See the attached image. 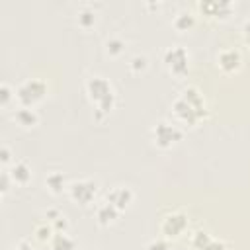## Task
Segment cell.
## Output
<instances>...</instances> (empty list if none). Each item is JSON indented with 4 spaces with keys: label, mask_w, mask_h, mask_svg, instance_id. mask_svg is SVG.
I'll use <instances>...</instances> for the list:
<instances>
[{
    "label": "cell",
    "mask_w": 250,
    "mask_h": 250,
    "mask_svg": "<svg viewBox=\"0 0 250 250\" xmlns=\"http://www.w3.org/2000/svg\"><path fill=\"white\" fill-rule=\"evenodd\" d=\"M170 111L176 123H182L186 127H195L201 119L207 117V104L203 94L195 86H188L174 98Z\"/></svg>",
    "instance_id": "6da1fadb"
},
{
    "label": "cell",
    "mask_w": 250,
    "mask_h": 250,
    "mask_svg": "<svg viewBox=\"0 0 250 250\" xmlns=\"http://www.w3.org/2000/svg\"><path fill=\"white\" fill-rule=\"evenodd\" d=\"M84 90H86L88 100L96 107V119L98 121H102L105 115L111 113V109L115 107V90L105 76L94 74V76L86 78Z\"/></svg>",
    "instance_id": "7a4b0ae2"
},
{
    "label": "cell",
    "mask_w": 250,
    "mask_h": 250,
    "mask_svg": "<svg viewBox=\"0 0 250 250\" xmlns=\"http://www.w3.org/2000/svg\"><path fill=\"white\" fill-rule=\"evenodd\" d=\"M150 139H152V145L160 150H170L174 148L180 141H182V129L174 123V121H156L152 131H150Z\"/></svg>",
    "instance_id": "3957f363"
},
{
    "label": "cell",
    "mask_w": 250,
    "mask_h": 250,
    "mask_svg": "<svg viewBox=\"0 0 250 250\" xmlns=\"http://www.w3.org/2000/svg\"><path fill=\"white\" fill-rule=\"evenodd\" d=\"M47 96V84L39 78H27L16 88V100L23 107H35Z\"/></svg>",
    "instance_id": "277c9868"
},
{
    "label": "cell",
    "mask_w": 250,
    "mask_h": 250,
    "mask_svg": "<svg viewBox=\"0 0 250 250\" xmlns=\"http://www.w3.org/2000/svg\"><path fill=\"white\" fill-rule=\"evenodd\" d=\"M162 62L172 76L182 78L188 74V68H189V53L182 45H172L164 51Z\"/></svg>",
    "instance_id": "5b68a950"
},
{
    "label": "cell",
    "mask_w": 250,
    "mask_h": 250,
    "mask_svg": "<svg viewBox=\"0 0 250 250\" xmlns=\"http://www.w3.org/2000/svg\"><path fill=\"white\" fill-rule=\"evenodd\" d=\"M66 193H68V197L74 203H78V205H90L96 199V195H98V182L88 180V178L74 180V182L68 184Z\"/></svg>",
    "instance_id": "8992f818"
},
{
    "label": "cell",
    "mask_w": 250,
    "mask_h": 250,
    "mask_svg": "<svg viewBox=\"0 0 250 250\" xmlns=\"http://www.w3.org/2000/svg\"><path fill=\"white\" fill-rule=\"evenodd\" d=\"M189 227V219L184 211H172V213H166L160 221V234L168 240V238H178L180 234H184Z\"/></svg>",
    "instance_id": "52a82bcc"
},
{
    "label": "cell",
    "mask_w": 250,
    "mask_h": 250,
    "mask_svg": "<svg viewBox=\"0 0 250 250\" xmlns=\"http://www.w3.org/2000/svg\"><path fill=\"white\" fill-rule=\"evenodd\" d=\"M135 199V193L129 186H113L107 193H105V201H109L113 207H117L121 213L133 203Z\"/></svg>",
    "instance_id": "ba28073f"
},
{
    "label": "cell",
    "mask_w": 250,
    "mask_h": 250,
    "mask_svg": "<svg viewBox=\"0 0 250 250\" xmlns=\"http://www.w3.org/2000/svg\"><path fill=\"white\" fill-rule=\"evenodd\" d=\"M189 242H191V248L193 250H229L227 244H225V240L215 238V236H211L205 230H195L191 234V240Z\"/></svg>",
    "instance_id": "9c48e42d"
},
{
    "label": "cell",
    "mask_w": 250,
    "mask_h": 250,
    "mask_svg": "<svg viewBox=\"0 0 250 250\" xmlns=\"http://www.w3.org/2000/svg\"><path fill=\"white\" fill-rule=\"evenodd\" d=\"M242 64V55L238 49H221L219 55H217V66L223 70V72H236Z\"/></svg>",
    "instance_id": "30bf717a"
},
{
    "label": "cell",
    "mask_w": 250,
    "mask_h": 250,
    "mask_svg": "<svg viewBox=\"0 0 250 250\" xmlns=\"http://www.w3.org/2000/svg\"><path fill=\"white\" fill-rule=\"evenodd\" d=\"M197 8L209 18H227L232 10V4L229 0H203L197 4Z\"/></svg>",
    "instance_id": "8fae6325"
},
{
    "label": "cell",
    "mask_w": 250,
    "mask_h": 250,
    "mask_svg": "<svg viewBox=\"0 0 250 250\" xmlns=\"http://www.w3.org/2000/svg\"><path fill=\"white\" fill-rule=\"evenodd\" d=\"M8 174H10V178H12V182H14L16 186H27V184L31 182V176H33L31 166H29L25 160H16V162H12L10 168H8Z\"/></svg>",
    "instance_id": "7c38bea8"
},
{
    "label": "cell",
    "mask_w": 250,
    "mask_h": 250,
    "mask_svg": "<svg viewBox=\"0 0 250 250\" xmlns=\"http://www.w3.org/2000/svg\"><path fill=\"white\" fill-rule=\"evenodd\" d=\"M119 215H121V211H119L117 207H113L109 201H105V199L96 207V221H98L102 227L113 225V223L119 219Z\"/></svg>",
    "instance_id": "4fadbf2b"
},
{
    "label": "cell",
    "mask_w": 250,
    "mask_h": 250,
    "mask_svg": "<svg viewBox=\"0 0 250 250\" xmlns=\"http://www.w3.org/2000/svg\"><path fill=\"white\" fill-rule=\"evenodd\" d=\"M14 119H16V123H18L20 127H23V129H31V127H35V125L39 123L37 111H35L33 107H23V105H20V107L14 111Z\"/></svg>",
    "instance_id": "5bb4252c"
},
{
    "label": "cell",
    "mask_w": 250,
    "mask_h": 250,
    "mask_svg": "<svg viewBox=\"0 0 250 250\" xmlns=\"http://www.w3.org/2000/svg\"><path fill=\"white\" fill-rule=\"evenodd\" d=\"M45 186H47V189L53 195H61V193H64L68 189V184H66V178H64L62 172H51V174H47Z\"/></svg>",
    "instance_id": "9a60e30c"
},
{
    "label": "cell",
    "mask_w": 250,
    "mask_h": 250,
    "mask_svg": "<svg viewBox=\"0 0 250 250\" xmlns=\"http://www.w3.org/2000/svg\"><path fill=\"white\" fill-rule=\"evenodd\" d=\"M49 244H51V250H74L76 248L74 238L66 230H57Z\"/></svg>",
    "instance_id": "2e32d148"
},
{
    "label": "cell",
    "mask_w": 250,
    "mask_h": 250,
    "mask_svg": "<svg viewBox=\"0 0 250 250\" xmlns=\"http://www.w3.org/2000/svg\"><path fill=\"white\" fill-rule=\"evenodd\" d=\"M172 25L178 29V31H188L195 25V16L189 12V10H182L178 12L174 18H172Z\"/></svg>",
    "instance_id": "e0dca14e"
},
{
    "label": "cell",
    "mask_w": 250,
    "mask_h": 250,
    "mask_svg": "<svg viewBox=\"0 0 250 250\" xmlns=\"http://www.w3.org/2000/svg\"><path fill=\"white\" fill-rule=\"evenodd\" d=\"M55 232L57 230H55V227L49 221H43V223L35 225V229H33V234H35V238L39 242H51V238H53Z\"/></svg>",
    "instance_id": "ac0fdd59"
},
{
    "label": "cell",
    "mask_w": 250,
    "mask_h": 250,
    "mask_svg": "<svg viewBox=\"0 0 250 250\" xmlns=\"http://www.w3.org/2000/svg\"><path fill=\"white\" fill-rule=\"evenodd\" d=\"M76 20H78V25H80V27L90 29V27L96 23V12H94L90 6H82V8L78 10Z\"/></svg>",
    "instance_id": "d6986e66"
},
{
    "label": "cell",
    "mask_w": 250,
    "mask_h": 250,
    "mask_svg": "<svg viewBox=\"0 0 250 250\" xmlns=\"http://www.w3.org/2000/svg\"><path fill=\"white\" fill-rule=\"evenodd\" d=\"M105 51H107L109 57H119V55L125 51L123 39H119V37H109V39L105 41Z\"/></svg>",
    "instance_id": "ffe728a7"
},
{
    "label": "cell",
    "mask_w": 250,
    "mask_h": 250,
    "mask_svg": "<svg viewBox=\"0 0 250 250\" xmlns=\"http://www.w3.org/2000/svg\"><path fill=\"white\" fill-rule=\"evenodd\" d=\"M146 66H148V59L145 55H135V57L129 59V70L135 72V74L146 70Z\"/></svg>",
    "instance_id": "44dd1931"
},
{
    "label": "cell",
    "mask_w": 250,
    "mask_h": 250,
    "mask_svg": "<svg viewBox=\"0 0 250 250\" xmlns=\"http://www.w3.org/2000/svg\"><path fill=\"white\" fill-rule=\"evenodd\" d=\"M12 98H16V92H12V88H10L6 82H2V84H0V105L6 107Z\"/></svg>",
    "instance_id": "7402d4cb"
},
{
    "label": "cell",
    "mask_w": 250,
    "mask_h": 250,
    "mask_svg": "<svg viewBox=\"0 0 250 250\" xmlns=\"http://www.w3.org/2000/svg\"><path fill=\"white\" fill-rule=\"evenodd\" d=\"M145 250H168L166 238H152L145 244Z\"/></svg>",
    "instance_id": "603a6c76"
},
{
    "label": "cell",
    "mask_w": 250,
    "mask_h": 250,
    "mask_svg": "<svg viewBox=\"0 0 250 250\" xmlns=\"http://www.w3.org/2000/svg\"><path fill=\"white\" fill-rule=\"evenodd\" d=\"M10 184H14V182H12L10 174H8V170H2V174H0V191H2V195H6V193H8Z\"/></svg>",
    "instance_id": "cb8c5ba5"
},
{
    "label": "cell",
    "mask_w": 250,
    "mask_h": 250,
    "mask_svg": "<svg viewBox=\"0 0 250 250\" xmlns=\"http://www.w3.org/2000/svg\"><path fill=\"white\" fill-rule=\"evenodd\" d=\"M0 162H2L4 166L12 162V152H10V148H8L6 145H2V146H0Z\"/></svg>",
    "instance_id": "d4e9b609"
},
{
    "label": "cell",
    "mask_w": 250,
    "mask_h": 250,
    "mask_svg": "<svg viewBox=\"0 0 250 250\" xmlns=\"http://www.w3.org/2000/svg\"><path fill=\"white\" fill-rule=\"evenodd\" d=\"M242 39H244V43L250 47V18L244 20V23H242Z\"/></svg>",
    "instance_id": "484cf974"
},
{
    "label": "cell",
    "mask_w": 250,
    "mask_h": 250,
    "mask_svg": "<svg viewBox=\"0 0 250 250\" xmlns=\"http://www.w3.org/2000/svg\"><path fill=\"white\" fill-rule=\"evenodd\" d=\"M12 250H33V246L27 242V240H20V242H16L14 244V248Z\"/></svg>",
    "instance_id": "4316f807"
}]
</instances>
